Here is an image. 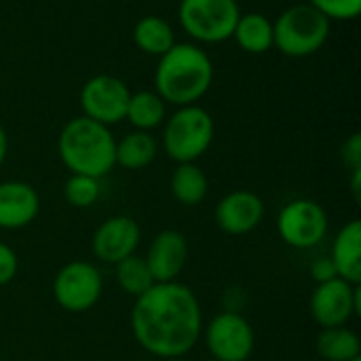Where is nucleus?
Listing matches in <instances>:
<instances>
[{"label":"nucleus","instance_id":"nucleus-1","mask_svg":"<svg viewBox=\"0 0 361 361\" xmlns=\"http://www.w3.org/2000/svg\"><path fill=\"white\" fill-rule=\"evenodd\" d=\"M135 343L159 360L186 357L203 334V311L197 294L180 281L154 283L131 309Z\"/></svg>","mask_w":361,"mask_h":361},{"label":"nucleus","instance_id":"nucleus-2","mask_svg":"<svg viewBox=\"0 0 361 361\" xmlns=\"http://www.w3.org/2000/svg\"><path fill=\"white\" fill-rule=\"evenodd\" d=\"M214 82L212 57L192 42H176L165 55L159 57L154 72L157 95L165 104L192 106Z\"/></svg>","mask_w":361,"mask_h":361},{"label":"nucleus","instance_id":"nucleus-3","mask_svg":"<svg viewBox=\"0 0 361 361\" xmlns=\"http://www.w3.org/2000/svg\"><path fill=\"white\" fill-rule=\"evenodd\" d=\"M116 140L110 127L87 116L68 121L57 137V152L70 173L102 180L116 165Z\"/></svg>","mask_w":361,"mask_h":361},{"label":"nucleus","instance_id":"nucleus-4","mask_svg":"<svg viewBox=\"0 0 361 361\" xmlns=\"http://www.w3.org/2000/svg\"><path fill=\"white\" fill-rule=\"evenodd\" d=\"M330 23L309 2L294 4L273 21V47L288 57H309L328 42Z\"/></svg>","mask_w":361,"mask_h":361},{"label":"nucleus","instance_id":"nucleus-5","mask_svg":"<svg viewBox=\"0 0 361 361\" xmlns=\"http://www.w3.org/2000/svg\"><path fill=\"white\" fill-rule=\"evenodd\" d=\"M214 135L216 125L205 108L180 106L163 127V150L176 165L197 163L209 150Z\"/></svg>","mask_w":361,"mask_h":361},{"label":"nucleus","instance_id":"nucleus-6","mask_svg":"<svg viewBox=\"0 0 361 361\" xmlns=\"http://www.w3.org/2000/svg\"><path fill=\"white\" fill-rule=\"evenodd\" d=\"M241 8L237 0H180L182 30L197 42L218 44L233 38Z\"/></svg>","mask_w":361,"mask_h":361},{"label":"nucleus","instance_id":"nucleus-7","mask_svg":"<svg viewBox=\"0 0 361 361\" xmlns=\"http://www.w3.org/2000/svg\"><path fill=\"white\" fill-rule=\"evenodd\" d=\"M104 292V279L95 264L72 260L63 264L53 279V298L68 313L91 311Z\"/></svg>","mask_w":361,"mask_h":361},{"label":"nucleus","instance_id":"nucleus-8","mask_svg":"<svg viewBox=\"0 0 361 361\" xmlns=\"http://www.w3.org/2000/svg\"><path fill=\"white\" fill-rule=\"evenodd\" d=\"M201 336L216 361H247L256 347L252 324L237 311H222L212 317Z\"/></svg>","mask_w":361,"mask_h":361},{"label":"nucleus","instance_id":"nucleus-9","mask_svg":"<svg viewBox=\"0 0 361 361\" xmlns=\"http://www.w3.org/2000/svg\"><path fill=\"white\" fill-rule=\"evenodd\" d=\"M328 214L313 199H294L286 203L277 216V233L281 241L294 250H311L328 235Z\"/></svg>","mask_w":361,"mask_h":361},{"label":"nucleus","instance_id":"nucleus-10","mask_svg":"<svg viewBox=\"0 0 361 361\" xmlns=\"http://www.w3.org/2000/svg\"><path fill=\"white\" fill-rule=\"evenodd\" d=\"M309 311L315 324L322 328L347 326L361 313L360 286H353L341 277L326 283H315L309 298Z\"/></svg>","mask_w":361,"mask_h":361},{"label":"nucleus","instance_id":"nucleus-11","mask_svg":"<svg viewBox=\"0 0 361 361\" xmlns=\"http://www.w3.org/2000/svg\"><path fill=\"white\" fill-rule=\"evenodd\" d=\"M131 91L129 87L110 74H97L89 78L80 89V108L82 116L102 123L106 127L125 121L127 104Z\"/></svg>","mask_w":361,"mask_h":361},{"label":"nucleus","instance_id":"nucleus-12","mask_svg":"<svg viewBox=\"0 0 361 361\" xmlns=\"http://www.w3.org/2000/svg\"><path fill=\"white\" fill-rule=\"evenodd\" d=\"M140 241L142 228L131 216H112L95 228L91 250L97 260L114 267L127 256H133Z\"/></svg>","mask_w":361,"mask_h":361},{"label":"nucleus","instance_id":"nucleus-13","mask_svg":"<svg viewBox=\"0 0 361 361\" xmlns=\"http://www.w3.org/2000/svg\"><path fill=\"white\" fill-rule=\"evenodd\" d=\"M264 201L256 192L233 190L218 201L214 209V220L222 233L241 237L254 233L260 226V222L264 220Z\"/></svg>","mask_w":361,"mask_h":361},{"label":"nucleus","instance_id":"nucleus-14","mask_svg":"<svg viewBox=\"0 0 361 361\" xmlns=\"http://www.w3.org/2000/svg\"><path fill=\"white\" fill-rule=\"evenodd\" d=\"M188 241L180 231L165 228L161 231L148 245V252L144 256L154 283H167L178 281L180 273L184 271L188 262Z\"/></svg>","mask_w":361,"mask_h":361},{"label":"nucleus","instance_id":"nucleus-15","mask_svg":"<svg viewBox=\"0 0 361 361\" xmlns=\"http://www.w3.org/2000/svg\"><path fill=\"white\" fill-rule=\"evenodd\" d=\"M40 214V195L21 180L0 182V228L21 231Z\"/></svg>","mask_w":361,"mask_h":361},{"label":"nucleus","instance_id":"nucleus-16","mask_svg":"<svg viewBox=\"0 0 361 361\" xmlns=\"http://www.w3.org/2000/svg\"><path fill=\"white\" fill-rule=\"evenodd\" d=\"M330 260L336 267L341 279L360 286L361 283V222L349 220L334 237Z\"/></svg>","mask_w":361,"mask_h":361},{"label":"nucleus","instance_id":"nucleus-17","mask_svg":"<svg viewBox=\"0 0 361 361\" xmlns=\"http://www.w3.org/2000/svg\"><path fill=\"white\" fill-rule=\"evenodd\" d=\"M171 197L184 207H197L205 201L209 180L197 163H178L169 178Z\"/></svg>","mask_w":361,"mask_h":361},{"label":"nucleus","instance_id":"nucleus-18","mask_svg":"<svg viewBox=\"0 0 361 361\" xmlns=\"http://www.w3.org/2000/svg\"><path fill=\"white\" fill-rule=\"evenodd\" d=\"M233 38L245 53L262 55L273 49V21L262 13H241Z\"/></svg>","mask_w":361,"mask_h":361},{"label":"nucleus","instance_id":"nucleus-19","mask_svg":"<svg viewBox=\"0 0 361 361\" xmlns=\"http://www.w3.org/2000/svg\"><path fill=\"white\" fill-rule=\"evenodd\" d=\"M159 154V142L150 131H137L133 129L131 133H127L125 137H121L116 142V165L137 171L148 167Z\"/></svg>","mask_w":361,"mask_h":361},{"label":"nucleus","instance_id":"nucleus-20","mask_svg":"<svg viewBox=\"0 0 361 361\" xmlns=\"http://www.w3.org/2000/svg\"><path fill=\"white\" fill-rule=\"evenodd\" d=\"M133 42L142 53L161 57L176 44V32L167 19L159 15H146L133 27Z\"/></svg>","mask_w":361,"mask_h":361},{"label":"nucleus","instance_id":"nucleus-21","mask_svg":"<svg viewBox=\"0 0 361 361\" xmlns=\"http://www.w3.org/2000/svg\"><path fill=\"white\" fill-rule=\"evenodd\" d=\"M317 353L326 361H353L361 357L360 336L347 328H322L317 336Z\"/></svg>","mask_w":361,"mask_h":361},{"label":"nucleus","instance_id":"nucleus-22","mask_svg":"<svg viewBox=\"0 0 361 361\" xmlns=\"http://www.w3.org/2000/svg\"><path fill=\"white\" fill-rule=\"evenodd\" d=\"M165 102L157 95V91H137L131 93L127 104L125 118L137 131H152L165 123Z\"/></svg>","mask_w":361,"mask_h":361},{"label":"nucleus","instance_id":"nucleus-23","mask_svg":"<svg viewBox=\"0 0 361 361\" xmlns=\"http://www.w3.org/2000/svg\"><path fill=\"white\" fill-rule=\"evenodd\" d=\"M114 279L118 283V288L137 298L140 294H144L146 290H150L154 286V279H152V273L144 260V256H127L125 260L116 262L114 264Z\"/></svg>","mask_w":361,"mask_h":361},{"label":"nucleus","instance_id":"nucleus-24","mask_svg":"<svg viewBox=\"0 0 361 361\" xmlns=\"http://www.w3.org/2000/svg\"><path fill=\"white\" fill-rule=\"evenodd\" d=\"M99 195H102V184H99L97 178L72 173L66 180L63 197H66L68 205H72V207L87 209V207H91V205L97 203Z\"/></svg>","mask_w":361,"mask_h":361},{"label":"nucleus","instance_id":"nucleus-25","mask_svg":"<svg viewBox=\"0 0 361 361\" xmlns=\"http://www.w3.org/2000/svg\"><path fill=\"white\" fill-rule=\"evenodd\" d=\"M309 4L330 21H351L361 13V0H309Z\"/></svg>","mask_w":361,"mask_h":361},{"label":"nucleus","instance_id":"nucleus-26","mask_svg":"<svg viewBox=\"0 0 361 361\" xmlns=\"http://www.w3.org/2000/svg\"><path fill=\"white\" fill-rule=\"evenodd\" d=\"M17 271H19V258L15 250L0 241V288L8 286L17 277Z\"/></svg>","mask_w":361,"mask_h":361},{"label":"nucleus","instance_id":"nucleus-27","mask_svg":"<svg viewBox=\"0 0 361 361\" xmlns=\"http://www.w3.org/2000/svg\"><path fill=\"white\" fill-rule=\"evenodd\" d=\"M343 163L349 167V171L361 169V135L353 133L345 144H343Z\"/></svg>","mask_w":361,"mask_h":361},{"label":"nucleus","instance_id":"nucleus-28","mask_svg":"<svg viewBox=\"0 0 361 361\" xmlns=\"http://www.w3.org/2000/svg\"><path fill=\"white\" fill-rule=\"evenodd\" d=\"M311 277H313L315 283H326V281L338 277L336 267H334V262L330 260V256L315 258V262L311 264Z\"/></svg>","mask_w":361,"mask_h":361},{"label":"nucleus","instance_id":"nucleus-29","mask_svg":"<svg viewBox=\"0 0 361 361\" xmlns=\"http://www.w3.org/2000/svg\"><path fill=\"white\" fill-rule=\"evenodd\" d=\"M351 192H353V199L360 203L361 199V169L351 171Z\"/></svg>","mask_w":361,"mask_h":361},{"label":"nucleus","instance_id":"nucleus-30","mask_svg":"<svg viewBox=\"0 0 361 361\" xmlns=\"http://www.w3.org/2000/svg\"><path fill=\"white\" fill-rule=\"evenodd\" d=\"M6 154H8V135H6L4 127L0 125V167L6 161Z\"/></svg>","mask_w":361,"mask_h":361},{"label":"nucleus","instance_id":"nucleus-31","mask_svg":"<svg viewBox=\"0 0 361 361\" xmlns=\"http://www.w3.org/2000/svg\"><path fill=\"white\" fill-rule=\"evenodd\" d=\"M161 361H186V357H171V360H161Z\"/></svg>","mask_w":361,"mask_h":361},{"label":"nucleus","instance_id":"nucleus-32","mask_svg":"<svg viewBox=\"0 0 361 361\" xmlns=\"http://www.w3.org/2000/svg\"><path fill=\"white\" fill-rule=\"evenodd\" d=\"M353 361H361V357H360V360H353Z\"/></svg>","mask_w":361,"mask_h":361}]
</instances>
